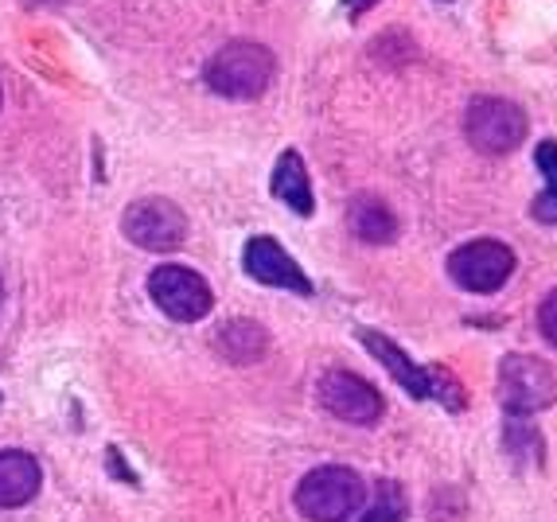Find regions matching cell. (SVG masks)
<instances>
[{"mask_svg": "<svg viewBox=\"0 0 557 522\" xmlns=\"http://www.w3.org/2000/svg\"><path fill=\"white\" fill-rule=\"evenodd\" d=\"M317 398L332 418L347 421V425H374L386 410L382 394L351 371H327L317 386Z\"/></svg>", "mask_w": 557, "mask_h": 522, "instance_id": "cell-9", "label": "cell"}, {"mask_svg": "<svg viewBox=\"0 0 557 522\" xmlns=\"http://www.w3.org/2000/svg\"><path fill=\"white\" fill-rule=\"evenodd\" d=\"M39 484H44V472L32 452H20V448L0 452V511L32 504L39 495Z\"/></svg>", "mask_w": 557, "mask_h": 522, "instance_id": "cell-11", "label": "cell"}, {"mask_svg": "<svg viewBox=\"0 0 557 522\" xmlns=\"http://www.w3.org/2000/svg\"><path fill=\"white\" fill-rule=\"evenodd\" d=\"M211 344L226 363L250 366V363H258V359H265V351H270V332L246 316H234V320H226V324L214 327Z\"/></svg>", "mask_w": 557, "mask_h": 522, "instance_id": "cell-12", "label": "cell"}, {"mask_svg": "<svg viewBox=\"0 0 557 522\" xmlns=\"http://www.w3.org/2000/svg\"><path fill=\"white\" fill-rule=\"evenodd\" d=\"M374 4H379V0H344V12L351 20H359V16H367V12H371Z\"/></svg>", "mask_w": 557, "mask_h": 522, "instance_id": "cell-18", "label": "cell"}, {"mask_svg": "<svg viewBox=\"0 0 557 522\" xmlns=\"http://www.w3.org/2000/svg\"><path fill=\"white\" fill-rule=\"evenodd\" d=\"M270 191H273V199H277V203H285L288 211H297V215H312V211H317L312 179H308V169H305V160H300L297 149H285L277 157Z\"/></svg>", "mask_w": 557, "mask_h": 522, "instance_id": "cell-13", "label": "cell"}, {"mask_svg": "<svg viewBox=\"0 0 557 522\" xmlns=\"http://www.w3.org/2000/svg\"><path fill=\"white\" fill-rule=\"evenodd\" d=\"M293 504H297V511L308 522H347L367 504V487H362V476L355 468L324 464V468H312L300 480Z\"/></svg>", "mask_w": 557, "mask_h": 522, "instance_id": "cell-3", "label": "cell"}, {"mask_svg": "<svg viewBox=\"0 0 557 522\" xmlns=\"http://www.w3.org/2000/svg\"><path fill=\"white\" fill-rule=\"evenodd\" d=\"M121 231H125V238H129L133 246H140V250L172 253L187 238V219L172 199L149 196L125 207Z\"/></svg>", "mask_w": 557, "mask_h": 522, "instance_id": "cell-7", "label": "cell"}, {"mask_svg": "<svg viewBox=\"0 0 557 522\" xmlns=\"http://www.w3.org/2000/svg\"><path fill=\"white\" fill-rule=\"evenodd\" d=\"M557 398V374L546 359L534 355H507L499 363V401L511 418H530V413L549 410Z\"/></svg>", "mask_w": 557, "mask_h": 522, "instance_id": "cell-4", "label": "cell"}, {"mask_svg": "<svg viewBox=\"0 0 557 522\" xmlns=\"http://www.w3.org/2000/svg\"><path fill=\"white\" fill-rule=\"evenodd\" d=\"M0 297H4V281H0Z\"/></svg>", "mask_w": 557, "mask_h": 522, "instance_id": "cell-19", "label": "cell"}, {"mask_svg": "<svg viewBox=\"0 0 557 522\" xmlns=\"http://www.w3.org/2000/svg\"><path fill=\"white\" fill-rule=\"evenodd\" d=\"M515 273V250L495 243V238H475V243L456 246L448 258V277L468 293H495L507 285Z\"/></svg>", "mask_w": 557, "mask_h": 522, "instance_id": "cell-8", "label": "cell"}, {"mask_svg": "<svg viewBox=\"0 0 557 522\" xmlns=\"http://www.w3.org/2000/svg\"><path fill=\"white\" fill-rule=\"evenodd\" d=\"M359 339L362 347L379 359L386 371H391V378L401 386L406 394H413V398H433L441 401L448 413H460L468 406V394L465 386H460V378H456L453 371H445V366H421L413 363L406 351H401L398 344H394L391 336H382V332H374V327H359Z\"/></svg>", "mask_w": 557, "mask_h": 522, "instance_id": "cell-1", "label": "cell"}, {"mask_svg": "<svg viewBox=\"0 0 557 522\" xmlns=\"http://www.w3.org/2000/svg\"><path fill=\"white\" fill-rule=\"evenodd\" d=\"M539 327H542V336L557 347V289L539 304Z\"/></svg>", "mask_w": 557, "mask_h": 522, "instance_id": "cell-17", "label": "cell"}, {"mask_svg": "<svg viewBox=\"0 0 557 522\" xmlns=\"http://www.w3.org/2000/svg\"><path fill=\"white\" fill-rule=\"evenodd\" d=\"M367 511H362L359 522H401L409 514L406 507V492H401L394 480H379V487H374V504H362Z\"/></svg>", "mask_w": 557, "mask_h": 522, "instance_id": "cell-16", "label": "cell"}, {"mask_svg": "<svg viewBox=\"0 0 557 522\" xmlns=\"http://www.w3.org/2000/svg\"><path fill=\"white\" fill-rule=\"evenodd\" d=\"M465 137L483 157L515 152L527 140V113L507 98H475L465 113Z\"/></svg>", "mask_w": 557, "mask_h": 522, "instance_id": "cell-5", "label": "cell"}, {"mask_svg": "<svg viewBox=\"0 0 557 522\" xmlns=\"http://www.w3.org/2000/svg\"><path fill=\"white\" fill-rule=\"evenodd\" d=\"M277 59L270 47L250 44V39H234V44L219 47L203 66V78L214 94L234 98V102H250L270 90Z\"/></svg>", "mask_w": 557, "mask_h": 522, "instance_id": "cell-2", "label": "cell"}, {"mask_svg": "<svg viewBox=\"0 0 557 522\" xmlns=\"http://www.w3.org/2000/svg\"><path fill=\"white\" fill-rule=\"evenodd\" d=\"M347 223H351V231L359 234L362 243H371V246H386L398 238V219H394V211L382 203L379 196L355 199V203L347 207Z\"/></svg>", "mask_w": 557, "mask_h": 522, "instance_id": "cell-14", "label": "cell"}, {"mask_svg": "<svg viewBox=\"0 0 557 522\" xmlns=\"http://www.w3.org/2000/svg\"><path fill=\"white\" fill-rule=\"evenodd\" d=\"M242 270L250 273L258 285L312 297V281L305 277V270L288 258L285 246H281L277 238H270V234H261V238H250V243H246V250H242Z\"/></svg>", "mask_w": 557, "mask_h": 522, "instance_id": "cell-10", "label": "cell"}, {"mask_svg": "<svg viewBox=\"0 0 557 522\" xmlns=\"http://www.w3.org/2000/svg\"><path fill=\"white\" fill-rule=\"evenodd\" d=\"M149 297L176 324H196L214 304L211 285L196 270H187V265H157L149 273Z\"/></svg>", "mask_w": 557, "mask_h": 522, "instance_id": "cell-6", "label": "cell"}, {"mask_svg": "<svg viewBox=\"0 0 557 522\" xmlns=\"http://www.w3.org/2000/svg\"><path fill=\"white\" fill-rule=\"evenodd\" d=\"M534 160H539L542 176H546V191L530 203V215L546 226H557V140H542Z\"/></svg>", "mask_w": 557, "mask_h": 522, "instance_id": "cell-15", "label": "cell"}]
</instances>
